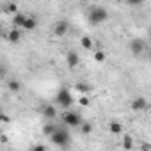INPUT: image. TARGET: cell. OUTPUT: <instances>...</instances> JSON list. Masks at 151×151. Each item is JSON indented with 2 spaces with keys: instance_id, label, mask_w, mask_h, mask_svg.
I'll use <instances>...</instances> for the list:
<instances>
[{
  "instance_id": "7a4b0ae2",
  "label": "cell",
  "mask_w": 151,
  "mask_h": 151,
  "mask_svg": "<svg viewBox=\"0 0 151 151\" xmlns=\"http://www.w3.org/2000/svg\"><path fill=\"white\" fill-rule=\"evenodd\" d=\"M109 20V11L103 6H94L87 11V22L91 25H101Z\"/></svg>"
},
{
  "instance_id": "9c48e42d",
  "label": "cell",
  "mask_w": 151,
  "mask_h": 151,
  "mask_svg": "<svg viewBox=\"0 0 151 151\" xmlns=\"http://www.w3.org/2000/svg\"><path fill=\"white\" fill-rule=\"evenodd\" d=\"M66 62H68V66L73 69V68H77L78 64H80V55L77 53V52H73V50H69L68 53H66Z\"/></svg>"
},
{
  "instance_id": "5bb4252c",
  "label": "cell",
  "mask_w": 151,
  "mask_h": 151,
  "mask_svg": "<svg viewBox=\"0 0 151 151\" xmlns=\"http://www.w3.org/2000/svg\"><path fill=\"white\" fill-rule=\"evenodd\" d=\"M37 27V20L34 16H27L25 23H23V30H34Z\"/></svg>"
},
{
  "instance_id": "ffe728a7",
  "label": "cell",
  "mask_w": 151,
  "mask_h": 151,
  "mask_svg": "<svg viewBox=\"0 0 151 151\" xmlns=\"http://www.w3.org/2000/svg\"><path fill=\"white\" fill-rule=\"evenodd\" d=\"M123 147H124V149H132V147H133V139H132L130 135L123 137Z\"/></svg>"
},
{
  "instance_id": "8992f818",
  "label": "cell",
  "mask_w": 151,
  "mask_h": 151,
  "mask_svg": "<svg viewBox=\"0 0 151 151\" xmlns=\"http://www.w3.org/2000/svg\"><path fill=\"white\" fill-rule=\"evenodd\" d=\"M130 109H132L133 112H144V110L147 109V100H146L144 96H137V98L132 100Z\"/></svg>"
},
{
  "instance_id": "484cf974",
  "label": "cell",
  "mask_w": 151,
  "mask_h": 151,
  "mask_svg": "<svg viewBox=\"0 0 151 151\" xmlns=\"http://www.w3.org/2000/svg\"><path fill=\"white\" fill-rule=\"evenodd\" d=\"M142 149H151V144H142Z\"/></svg>"
},
{
  "instance_id": "ba28073f",
  "label": "cell",
  "mask_w": 151,
  "mask_h": 151,
  "mask_svg": "<svg viewBox=\"0 0 151 151\" xmlns=\"http://www.w3.org/2000/svg\"><path fill=\"white\" fill-rule=\"evenodd\" d=\"M68 30H69V25H68V22H66V20L57 22V23H55V27H53V34H55L57 37L66 36V34H68Z\"/></svg>"
},
{
  "instance_id": "30bf717a",
  "label": "cell",
  "mask_w": 151,
  "mask_h": 151,
  "mask_svg": "<svg viewBox=\"0 0 151 151\" xmlns=\"http://www.w3.org/2000/svg\"><path fill=\"white\" fill-rule=\"evenodd\" d=\"M6 39H7L9 43H20V41H22V29L13 27V29L6 34Z\"/></svg>"
},
{
  "instance_id": "e0dca14e",
  "label": "cell",
  "mask_w": 151,
  "mask_h": 151,
  "mask_svg": "<svg viewBox=\"0 0 151 151\" xmlns=\"http://www.w3.org/2000/svg\"><path fill=\"white\" fill-rule=\"evenodd\" d=\"M7 87H9V91H13V93H18V91L22 89V84H20V80L13 78V80H7Z\"/></svg>"
},
{
  "instance_id": "cb8c5ba5",
  "label": "cell",
  "mask_w": 151,
  "mask_h": 151,
  "mask_svg": "<svg viewBox=\"0 0 151 151\" xmlns=\"http://www.w3.org/2000/svg\"><path fill=\"white\" fill-rule=\"evenodd\" d=\"M126 2L130 6H139V4H142V0H126Z\"/></svg>"
},
{
  "instance_id": "d4e9b609",
  "label": "cell",
  "mask_w": 151,
  "mask_h": 151,
  "mask_svg": "<svg viewBox=\"0 0 151 151\" xmlns=\"http://www.w3.org/2000/svg\"><path fill=\"white\" fill-rule=\"evenodd\" d=\"M0 121H2V123H7V121H9V117H7L6 114H2V116H0Z\"/></svg>"
},
{
  "instance_id": "277c9868",
  "label": "cell",
  "mask_w": 151,
  "mask_h": 151,
  "mask_svg": "<svg viewBox=\"0 0 151 151\" xmlns=\"http://www.w3.org/2000/svg\"><path fill=\"white\" fill-rule=\"evenodd\" d=\"M62 123L66 124V126H71V128H78L82 123H84V119H82V116L78 114V112H75V110H71V109H68L64 114H62Z\"/></svg>"
},
{
  "instance_id": "2e32d148",
  "label": "cell",
  "mask_w": 151,
  "mask_h": 151,
  "mask_svg": "<svg viewBox=\"0 0 151 151\" xmlns=\"http://www.w3.org/2000/svg\"><path fill=\"white\" fill-rule=\"evenodd\" d=\"M80 45H82V48H86V50H93V48H94V45H93V39H91L89 36H84V37H80Z\"/></svg>"
},
{
  "instance_id": "8fae6325",
  "label": "cell",
  "mask_w": 151,
  "mask_h": 151,
  "mask_svg": "<svg viewBox=\"0 0 151 151\" xmlns=\"http://www.w3.org/2000/svg\"><path fill=\"white\" fill-rule=\"evenodd\" d=\"M25 20H27V14H23V13H16V14H13V27L23 29Z\"/></svg>"
},
{
  "instance_id": "d6986e66",
  "label": "cell",
  "mask_w": 151,
  "mask_h": 151,
  "mask_svg": "<svg viewBox=\"0 0 151 151\" xmlns=\"http://www.w3.org/2000/svg\"><path fill=\"white\" fill-rule=\"evenodd\" d=\"M93 57H94V60H96V62H100V64H101V62H105V59H107V55H105V52H103V50H96Z\"/></svg>"
},
{
  "instance_id": "5b68a950",
  "label": "cell",
  "mask_w": 151,
  "mask_h": 151,
  "mask_svg": "<svg viewBox=\"0 0 151 151\" xmlns=\"http://www.w3.org/2000/svg\"><path fill=\"white\" fill-rule=\"evenodd\" d=\"M128 50H130V53H132L133 57H139V55L146 50V41L140 39V37H133V39H130V43H128Z\"/></svg>"
},
{
  "instance_id": "4fadbf2b",
  "label": "cell",
  "mask_w": 151,
  "mask_h": 151,
  "mask_svg": "<svg viewBox=\"0 0 151 151\" xmlns=\"http://www.w3.org/2000/svg\"><path fill=\"white\" fill-rule=\"evenodd\" d=\"M57 126H59L57 123H46V124H43V135L50 139L53 135V132L57 130Z\"/></svg>"
},
{
  "instance_id": "6da1fadb",
  "label": "cell",
  "mask_w": 151,
  "mask_h": 151,
  "mask_svg": "<svg viewBox=\"0 0 151 151\" xmlns=\"http://www.w3.org/2000/svg\"><path fill=\"white\" fill-rule=\"evenodd\" d=\"M50 140H52V144L57 146V147H68L69 142H71V133H69L68 126H66V124H64V126H57V130L53 132V135L50 137Z\"/></svg>"
},
{
  "instance_id": "603a6c76",
  "label": "cell",
  "mask_w": 151,
  "mask_h": 151,
  "mask_svg": "<svg viewBox=\"0 0 151 151\" xmlns=\"http://www.w3.org/2000/svg\"><path fill=\"white\" fill-rule=\"evenodd\" d=\"M32 149H34V151H46V149H48V147H46V146H45V144H37V146H34V147H32Z\"/></svg>"
},
{
  "instance_id": "3957f363",
  "label": "cell",
  "mask_w": 151,
  "mask_h": 151,
  "mask_svg": "<svg viewBox=\"0 0 151 151\" xmlns=\"http://www.w3.org/2000/svg\"><path fill=\"white\" fill-rule=\"evenodd\" d=\"M73 101H75V98H73L71 89L60 87V89L57 91V94H55V103H57V107H60V109H69V107L73 105Z\"/></svg>"
},
{
  "instance_id": "ac0fdd59",
  "label": "cell",
  "mask_w": 151,
  "mask_h": 151,
  "mask_svg": "<svg viewBox=\"0 0 151 151\" xmlns=\"http://www.w3.org/2000/svg\"><path fill=\"white\" fill-rule=\"evenodd\" d=\"M78 128H80V132H82L84 135H89V133L93 132V124H91V123H87V121H84Z\"/></svg>"
},
{
  "instance_id": "9a60e30c",
  "label": "cell",
  "mask_w": 151,
  "mask_h": 151,
  "mask_svg": "<svg viewBox=\"0 0 151 151\" xmlns=\"http://www.w3.org/2000/svg\"><path fill=\"white\" fill-rule=\"evenodd\" d=\"M75 91H77V93H80V94H89V91H91V86H89V84H84V82H78L77 86H75Z\"/></svg>"
},
{
  "instance_id": "7402d4cb",
  "label": "cell",
  "mask_w": 151,
  "mask_h": 151,
  "mask_svg": "<svg viewBox=\"0 0 151 151\" xmlns=\"http://www.w3.org/2000/svg\"><path fill=\"white\" fill-rule=\"evenodd\" d=\"M6 13L16 14V13H18V6H16V4H7V6H6Z\"/></svg>"
},
{
  "instance_id": "44dd1931",
  "label": "cell",
  "mask_w": 151,
  "mask_h": 151,
  "mask_svg": "<svg viewBox=\"0 0 151 151\" xmlns=\"http://www.w3.org/2000/svg\"><path fill=\"white\" fill-rule=\"evenodd\" d=\"M89 96L87 94H80V98H78V105L80 107H89Z\"/></svg>"
},
{
  "instance_id": "7c38bea8",
  "label": "cell",
  "mask_w": 151,
  "mask_h": 151,
  "mask_svg": "<svg viewBox=\"0 0 151 151\" xmlns=\"http://www.w3.org/2000/svg\"><path fill=\"white\" fill-rule=\"evenodd\" d=\"M109 132L114 133V135H121V133H123V123H119V121H110V123H109Z\"/></svg>"
},
{
  "instance_id": "52a82bcc",
  "label": "cell",
  "mask_w": 151,
  "mask_h": 151,
  "mask_svg": "<svg viewBox=\"0 0 151 151\" xmlns=\"http://www.w3.org/2000/svg\"><path fill=\"white\" fill-rule=\"evenodd\" d=\"M41 114H43L45 119L53 121L57 117V105H43L41 107Z\"/></svg>"
},
{
  "instance_id": "4316f807",
  "label": "cell",
  "mask_w": 151,
  "mask_h": 151,
  "mask_svg": "<svg viewBox=\"0 0 151 151\" xmlns=\"http://www.w3.org/2000/svg\"><path fill=\"white\" fill-rule=\"evenodd\" d=\"M147 37H149V39H151V27H149V29H147Z\"/></svg>"
}]
</instances>
